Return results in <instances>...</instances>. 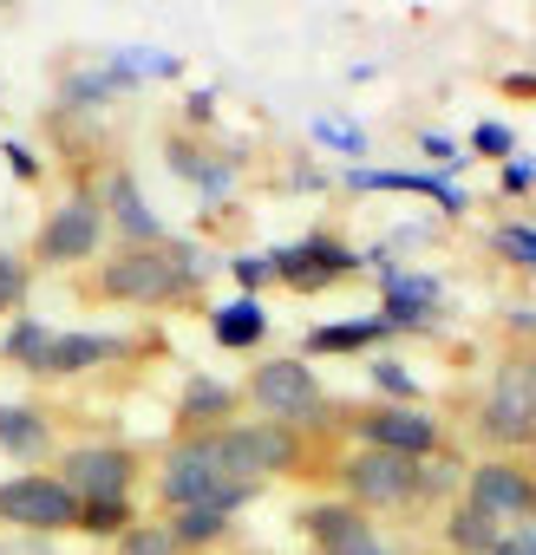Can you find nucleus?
Returning a JSON list of instances; mask_svg holds the SVG:
<instances>
[{"label": "nucleus", "instance_id": "nucleus-15", "mask_svg": "<svg viewBox=\"0 0 536 555\" xmlns=\"http://www.w3.org/2000/svg\"><path fill=\"white\" fill-rule=\"evenodd\" d=\"M118 353H125V340H112V334H53L40 373H86L99 360H118Z\"/></svg>", "mask_w": 536, "mask_h": 555}, {"label": "nucleus", "instance_id": "nucleus-22", "mask_svg": "<svg viewBox=\"0 0 536 555\" xmlns=\"http://www.w3.org/2000/svg\"><path fill=\"white\" fill-rule=\"evenodd\" d=\"M222 522H229L222 509H177L164 529H170V542H177V548H196V542H216V535H222Z\"/></svg>", "mask_w": 536, "mask_h": 555}, {"label": "nucleus", "instance_id": "nucleus-26", "mask_svg": "<svg viewBox=\"0 0 536 555\" xmlns=\"http://www.w3.org/2000/svg\"><path fill=\"white\" fill-rule=\"evenodd\" d=\"M125 522H131V503H79V529H92V535H112Z\"/></svg>", "mask_w": 536, "mask_h": 555}, {"label": "nucleus", "instance_id": "nucleus-7", "mask_svg": "<svg viewBox=\"0 0 536 555\" xmlns=\"http://www.w3.org/2000/svg\"><path fill=\"white\" fill-rule=\"evenodd\" d=\"M248 399L276 418V425H295V418H315L328 399H321V379H315V366L308 360H268V366H255V379H248Z\"/></svg>", "mask_w": 536, "mask_h": 555}, {"label": "nucleus", "instance_id": "nucleus-9", "mask_svg": "<svg viewBox=\"0 0 536 555\" xmlns=\"http://www.w3.org/2000/svg\"><path fill=\"white\" fill-rule=\"evenodd\" d=\"M131 451L125 444H79L66 464H60V483L79 496V503H125L131 496Z\"/></svg>", "mask_w": 536, "mask_h": 555}, {"label": "nucleus", "instance_id": "nucleus-12", "mask_svg": "<svg viewBox=\"0 0 536 555\" xmlns=\"http://www.w3.org/2000/svg\"><path fill=\"white\" fill-rule=\"evenodd\" d=\"M302 529L315 535V548H321V555H393L354 503H315V509L302 516Z\"/></svg>", "mask_w": 536, "mask_h": 555}, {"label": "nucleus", "instance_id": "nucleus-23", "mask_svg": "<svg viewBox=\"0 0 536 555\" xmlns=\"http://www.w3.org/2000/svg\"><path fill=\"white\" fill-rule=\"evenodd\" d=\"M118 555H177V542H170L164 522H131V529L118 535Z\"/></svg>", "mask_w": 536, "mask_h": 555}, {"label": "nucleus", "instance_id": "nucleus-6", "mask_svg": "<svg viewBox=\"0 0 536 555\" xmlns=\"http://www.w3.org/2000/svg\"><path fill=\"white\" fill-rule=\"evenodd\" d=\"M529 431H536V360L516 353V360L497 366V386H490V399H484V438L523 444Z\"/></svg>", "mask_w": 536, "mask_h": 555}, {"label": "nucleus", "instance_id": "nucleus-2", "mask_svg": "<svg viewBox=\"0 0 536 555\" xmlns=\"http://www.w3.org/2000/svg\"><path fill=\"white\" fill-rule=\"evenodd\" d=\"M190 248H170V242H157V248H125L118 261H105V274H99V288L112 295V301H177L183 288H190Z\"/></svg>", "mask_w": 536, "mask_h": 555}, {"label": "nucleus", "instance_id": "nucleus-3", "mask_svg": "<svg viewBox=\"0 0 536 555\" xmlns=\"http://www.w3.org/2000/svg\"><path fill=\"white\" fill-rule=\"evenodd\" d=\"M216 438V457L235 483L255 490V477H276V470H295L302 444H295V425H276V418H255V425H222L209 431Z\"/></svg>", "mask_w": 536, "mask_h": 555}, {"label": "nucleus", "instance_id": "nucleus-24", "mask_svg": "<svg viewBox=\"0 0 536 555\" xmlns=\"http://www.w3.org/2000/svg\"><path fill=\"white\" fill-rule=\"evenodd\" d=\"M386 334V321H360V327H321L315 334V353H347V347H367V340H380Z\"/></svg>", "mask_w": 536, "mask_h": 555}, {"label": "nucleus", "instance_id": "nucleus-16", "mask_svg": "<svg viewBox=\"0 0 536 555\" xmlns=\"http://www.w3.org/2000/svg\"><path fill=\"white\" fill-rule=\"evenodd\" d=\"M47 444H53V431L34 405H0V451L8 457H47Z\"/></svg>", "mask_w": 536, "mask_h": 555}, {"label": "nucleus", "instance_id": "nucleus-20", "mask_svg": "<svg viewBox=\"0 0 536 555\" xmlns=\"http://www.w3.org/2000/svg\"><path fill=\"white\" fill-rule=\"evenodd\" d=\"M235 412V392L229 386H216V379H190L183 386V405H177V418H190V425H209V418H229Z\"/></svg>", "mask_w": 536, "mask_h": 555}, {"label": "nucleus", "instance_id": "nucleus-33", "mask_svg": "<svg viewBox=\"0 0 536 555\" xmlns=\"http://www.w3.org/2000/svg\"><path fill=\"white\" fill-rule=\"evenodd\" d=\"M0 301H8V295H0Z\"/></svg>", "mask_w": 536, "mask_h": 555}, {"label": "nucleus", "instance_id": "nucleus-18", "mask_svg": "<svg viewBox=\"0 0 536 555\" xmlns=\"http://www.w3.org/2000/svg\"><path fill=\"white\" fill-rule=\"evenodd\" d=\"M445 535H451V548H458V555H490V548L503 542V529H497L484 509H471V503H458V509H451Z\"/></svg>", "mask_w": 536, "mask_h": 555}, {"label": "nucleus", "instance_id": "nucleus-31", "mask_svg": "<svg viewBox=\"0 0 536 555\" xmlns=\"http://www.w3.org/2000/svg\"><path fill=\"white\" fill-rule=\"evenodd\" d=\"M373 373H380V386H386V392H406V399H412V379H406V373H399L393 360H380Z\"/></svg>", "mask_w": 536, "mask_h": 555}, {"label": "nucleus", "instance_id": "nucleus-8", "mask_svg": "<svg viewBox=\"0 0 536 555\" xmlns=\"http://www.w3.org/2000/svg\"><path fill=\"white\" fill-rule=\"evenodd\" d=\"M99 235H105V203H99V196H66V203L47 216L34 255H40L47 268H66V261H86V255L99 248Z\"/></svg>", "mask_w": 536, "mask_h": 555}, {"label": "nucleus", "instance_id": "nucleus-11", "mask_svg": "<svg viewBox=\"0 0 536 555\" xmlns=\"http://www.w3.org/2000/svg\"><path fill=\"white\" fill-rule=\"evenodd\" d=\"M354 425H360L367 451H393V457H412V464L438 444V425H432L419 405H373V412H360Z\"/></svg>", "mask_w": 536, "mask_h": 555}, {"label": "nucleus", "instance_id": "nucleus-30", "mask_svg": "<svg viewBox=\"0 0 536 555\" xmlns=\"http://www.w3.org/2000/svg\"><path fill=\"white\" fill-rule=\"evenodd\" d=\"M490 555H536V529L523 522V529H516V535H503V542H497Z\"/></svg>", "mask_w": 536, "mask_h": 555}, {"label": "nucleus", "instance_id": "nucleus-13", "mask_svg": "<svg viewBox=\"0 0 536 555\" xmlns=\"http://www.w3.org/2000/svg\"><path fill=\"white\" fill-rule=\"evenodd\" d=\"M354 268H360V255H354V248H341V242L315 235V242H302V248H282V255H276V282H289V288L315 295V288L341 282V274H354Z\"/></svg>", "mask_w": 536, "mask_h": 555}, {"label": "nucleus", "instance_id": "nucleus-17", "mask_svg": "<svg viewBox=\"0 0 536 555\" xmlns=\"http://www.w3.org/2000/svg\"><path fill=\"white\" fill-rule=\"evenodd\" d=\"M438 301V288L425 282V274H386V327H412L425 321Z\"/></svg>", "mask_w": 536, "mask_h": 555}, {"label": "nucleus", "instance_id": "nucleus-29", "mask_svg": "<svg viewBox=\"0 0 536 555\" xmlns=\"http://www.w3.org/2000/svg\"><path fill=\"white\" fill-rule=\"evenodd\" d=\"M471 144H477V151H490V157H503V151H510V131H503V125H477V138H471Z\"/></svg>", "mask_w": 536, "mask_h": 555}, {"label": "nucleus", "instance_id": "nucleus-25", "mask_svg": "<svg viewBox=\"0 0 536 555\" xmlns=\"http://www.w3.org/2000/svg\"><path fill=\"white\" fill-rule=\"evenodd\" d=\"M47 347H53V334H47L40 321H21V327L8 334V360H27V366H40V360H47Z\"/></svg>", "mask_w": 536, "mask_h": 555}, {"label": "nucleus", "instance_id": "nucleus-28", "mask_svg": "<svg viewBox=\"0 0 536 555\" xmlns=\"http://www.w3.org/2000/svg\"><path fill=\"white\" fill-rule=\"evenodd\" d=\"M235 282H248V288L276 282V255H242V261H235Z\"/></svg>", "mask_w": 536, "mask_h": 555}, {"label": "nucleus", "instance_id": "nucleus-21", "mask_svg": "<svg viewBox=\"0 0 536 555\" xmlns=\"http://www.w3.org/2000/svg\"><path fill=\"white\" fill-rule=\"evenodd\" d=\"M360 190H419V196H438L445 209H458V190H445L438 177H412V170H354Z\"/></svg>", "mask_w": 536, "mask_h": 555}, {"label": "nucleus", "instance_id": "nucleus-1", "mask_svg": "<svg viewBox=\"0 0 536 555\" xmlns=\"http://www.w3.org/2000/svg\"><path fill=\"white\" fill-rule=\"evenodd\" d=\"M157 490H164V503H170V509H222V516L248 496V483H235V477L222 470V457H216V438H209V431L183 438V444L164 457Z\"/></svg>", "mask_w": 536, "mask_h": 555}, {"label": "nucleus", "instance_id": "nucleus-32", "mask_svg": "<svg viewBox=\"0 0 536 555\" xmlns=\"http://www.w3.org/2000/svg\"><path fill=\"white\" fill-rule=\"evenodd\" d=\"M529 177H536L529 164H510V170H503V183H510V190H529Z\"/></svg>", "mask_w": 536, "mask_h": 555}, {"label": "nucleus", "instance_id": "nucleus-27", "mask_svg": "<svg viewBox=\"0 0 536 555\" xmlns=\"http://www.w3.org/2000/svg\"><path fill=\"white\" fill-rule=\"evenodd\" d=\"M497 248L523 268H536V229H497Z\"/></svg>", "mask_w": 536, "mask_h": 555}, {"label": "nucleus", "instance_id": "nucleus-19", "mask_svg": "<svg viewBox=\"0 0 536 555\" xmlns=\"http://www.w3.org/2000/svg\"><path fill=\"white\" fill-rule=\"evenodd\" d=\"M261 327H268L261 301H229V308H216V340H222V347H255Z\"/></svg>", "mask_w": 536, "mask_h": 555}, {"label": "nucleus", "instance_id": "nucleus-4", "mask_svg": "<svg viewBox=\"0 0 536 555\" xmlns=\"http://www.w3.org/2000/svg\"><path fill=\"white\" fill-rule=\"evenodd\" d=\"M341 477H347L354 509H399L425 490V470L412 457H393V451H354L341 464Z\"/></svg>", "mask_w": 536, "mask_h": 555}, {"label": "nucleus", "instance_id": "nucleus-5", "mask_svg": "<svg viewBox=\"0 0 536 555\" xmlns=\"http://www.w3.org/2000/svg\"><path fill=\"white\" fill-rule=\"evenodd\" d=\"M0 522L40 529V535H53V529H79V496H73L60 477L27 470V477H8V483H0Z\"/></svg>", "mask_w": 536, "mask_h": 555}, {"label": "nucleus", "instance_id": "nucleus-10", "mask_svg": "<svg viewBox=\"0 0 536 555\" xmlns=\"http://www.w3.org/2000/svg\"><path fill=\"white\" fill-rule=\"evenodd\" d=\"M471 509H484L490 522H529L536 516V477L523 470V464H510V457H490V464H477L471 470V496H464Z\"/></svg>", "mask_w": 536, "mask_h": 555}, {"label": "nucleus", "instance_id": "nucleus-14", "mask_svg": "<svg viewBox=\"0 0 536 555\" xmlns=\"http://www.w3.org/2000/svg\"><path fill=\"white\" fill-rule=\"evenodd\" d=\"M105 209H112V222L131 235V248H157V242H164V222L144 209V196H138V183H131L125 170L105 183Z\"/></svg>", "mask_w": 536, "mask_h": 555}]
</instances>
